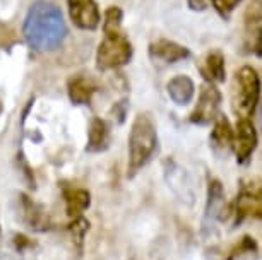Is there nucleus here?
<instances>
[{
	"instance_id": "11",
	"label": "nucleus",
	"mask_w": 262,
	"mask_h": 260,
	"mask_svg": "<svg viewBox=\"0 0 262 260\" xmlns=\"http://www.w3.org/2000/svg\"><path fill=\"white\" fill-rule=\"evenodd\" d=\"M165 180L171 192L179 197V200L185 205H194L195 192L192 187V181L185 175V170L179 168L173 161H166L165 164Z\"/></svg>"
},
{
	"instance_id": "20",
	"label": "nucleus",
	"mask_w": 262,
	"mask_h": 260,
	"mask_svg": "<svg viewBox=\"0 0 262 260\" xmlns=\"http://www.w3.org/2000/svg\"><path fill=\"white\" fill-rule=\"evenodd\" d=\"M69 229H71L74 245L77 247L79 252H82L84 238H86V233H88V229H90V221H88L86 218H82V216H79V218H74V221L71 223Z\"/></svg>"
},
{
	"instance_id": "5",
	"label": "nucleus",
	"mask_w": 262,
	"mask_h": 260,
	"mask_svg": "<svg viewBox=\"0 0 262 260\" xmlns=\"http://www.w3.org/2000/svg\"><path fill=\"white\" fill-rule=\"evenodd\" d=\"M226 212V195L223 183L216 178L207 181V194H206V207L204 218H202V233L211 234L214 231L216 223L225 221Z\"/></svg>"
},
{
	"instance_id": "17",
	"label": "nucleus",
	"mask_w": 262,
	"mask_h": 260,
	"mask_svg": "<svg viewBox=\"0 0 262 260\" xmlns=\"http://www.w3.org/2000/svg\"><path fill=\"white\" fill-rule=\"evenodd\" d=\"M166 92L170 100L179 106H185L194 100L195 84L189 76H175L168 81Z\"/></svg>"
},
{
	"instance_id": "14",
	"label": "nucleus",
	"mask_w": 262,
	"mask_h": 260,
	"mask_svg": "<svg viewBox=\"0 0 262 260\" xmlns=\"http://www.w3.org/2000/svg\"><path fill=\"white\" fill-rule=\"evenodd\" d=\"M98 91L96 82L91 77L84 76V74H77L72 76L67 81V94L72 105L82 106V105H90L95 92Z\"/></svg>"
},
{
	"instance_id": "1",
	"label": "nucleus",
	"mask_w": 262,
	"mask_h": 260,
	"mask_svg": "<svg viewBox=\"0 0 262 260\" xmlns=\"http://www.w3.org/2000/svg\"><path fill=\"white\" fill-rule=\"evenodd\" d=\"M67 24L62 11L50 0H34L24 19V40L36 52H53L66 41Z\"/></svg>"
},
{
	"instance_id": "2",
	"label": "nucleus",
	"mask_w": 262,
	"mask_h": 260,
	"mask_svg": "<svg viewBox=\"0 0 262 260\" xmlns=\"http://www.w3.org/2000/svg\"><path fill=\"white\" fill-rule=\"evenodd\" d=\"M158 147L156 124L149 113H139L128 134V178L149 163Z\"/></svg>"
},
{
	"instance_id": "15",
	"label": "nucleus",
	"mask_w": 262,
	"mask_h": 260,
	"mask_svg": "<svg viewBox=\"0 0 262 260\" xmlns=\"http://www.w3.org/2000/svg\"><path fill=\"white\" fill-rule=\"evenodd\" d=\"M149 57L155 62L175 63L190 57L189 48L171 40H156L149 45Z\"/></svg>"
},
{
	"instance_id": "18",
	"label": "nucleus",
	"mask_w": 262,
	"mask_h": 260,
	"mask_svg": "<svg viewBox=\"0 0 262 260\" xmlns=\"http://www.w3.org/2000/svg\"><path fill=\"white\" fill-rule=\"evenodd\" d=\"M62 197L66 202V212L69 218H79L91 205V194L86 188L79 187H63Z\"/></svg>"
},
{
	"instance_id": "23",
	"label": "nucleus",
	"mask_w": 262,
	"mask_h": 260,
	"mask_svg": "<svg viewBox=\"0 0 262 260\" xmlns=\"http://www.w3.org/2000/svg\"><path fill=\"white\" fill-rule=\"evenodd\" d=\"M113 115L117 116L120 124H122L123 120H125V115H127V100L115 103V106H113Z\"/></svg>"
},
{
	"instance_id": "21",
	"label": "nucleus",
	"mask_w": 262,
	"mask_h": 260,
	"mask_svg": "<svg viewBox=\"0 0 262 260\" xmlns=\"http://www.w3.org/2000/svg\"><path fill=\"white\" fill-rule=\"evenodd\" d=\"M123 12L120 7H108L105 11V21H103V31L105 33H115L120 31Z\"/></svg>"
},
{
	"instance_id": "13",
	"label": "nucleus",
	"mask_w": 262,
	"mask_h": 260,
	"mask_svg": "<svg viewBox=\"0 0 262 260\" xmlns=\"http://www.w3.org/2000/svg\"><path fill=\"white\" fill-rule=\"evenodd\" d=\"M260 34H262V9L260 0H254L245 12V38L250 52L260 55Z\"/></svg>"
},
{
	"instance_id": "10",
	"label": "nucleus",
	"mask_w": 262,
	"mask_h": 260,
	"mask_svg": "<svg viewBox=\"0 0 262 260\" xmlns=\"http://www.w3.org/2000/svg\"><path fill=\"white\" fill-rule=\"evenodd\" d=\"M69 16L79 29L95 31L101 22V14L96 0H67Z\"/></svg>"
},
{
	"instance_id": "8",
	"label": "nucleus",
	"mask_w": 262,
	"mask_h": 260,
	"mask_svg": "<svg viewBox=\"0 0 262 260\" xmlns=\"http://www.w3.org/2000/svg\"><path fill=\"white\" fill-rule=\"evenodd\" d=\"M235 223L238 224L247 218L260 219L262 216V194L254 183L242 185L235 202Z\"/></svg>"
},
{
	"instance_id": "25",
	"label": "nucleus",
	"mask_w": 262,
	"mask_h": 260,
	"mask_svg": "<svg viewBox=\"0 0 262 260\" xmlns=\"http://www.w3.org/2000/svg\"><path fill=\"white\" fill-rule=\"evenodd\" d=\"M192 11H204L207 7V0H187Z\"/></svg>"
},
{
	"instance_id": "19",
	"label": "nucleus",
	"mask_w": 262,
	"mask_h": 260,
	"mask_svg": "<svg viewBox=\"0 0 262 260\" xmlns=\"http://www.w3.org/2000/svg\"><path fill=\"white\" fill-rule=\"evenodd\" d=\"M110 146V130H108V124L100 116H95L90 124V130H88V144L86 153H103Z\"/></svg>"
},
{
	"instance_id": "16",
	"label": "nucleus",
	"mask_w": 262,
	"mask_h": 260,
	"mask_svg": "<svg viewBox=\"0 0 262 260\" xmlns=\"http://www.w3.org/2000/svg\"><path fill=\"white\" fill-rule=\"evenodd\" d=\"M199 72L204 77L206 82L211 84H217V82H225L226 79V65L225 57L220 50L207 52L204 58L199 63Z\"/></svg>"
},
{
	"instance_id": "4",
	"label": "nucleus",
	"mask_w": 262,
	"mask_h": 260,
	"mask_svg": "<svg viewBox=\"0 0 262 260\" xmlns=\"http://www.w3.org/2000/svg\"><path fill=\"white\" fill-rule=\"evenodd\" d=\"M236 106L244 119L254 116L260 100V77L254 67L244 65L235 74Z\"/></svg>"
},
{
	"instance_id": "24",
	"label": "nucleus",
	"mask_w": 262,
	"mask_h": 260,
	"mask_svg": "<svg viewBox=\"0 0 262 260\" xmlns=\"http://www.w3.org/2000/svg\"><path fill=\"white\" fill-rule=\"evenodd\" d=\"M14 245H16L17 253H21V252H24V248L31 247L33 243L29 242V238H26L24 234H14Z\"/></svg>"
},
{
	"instance_id": "26",
	"label": "nucleus",
	"mask_w": 262,
	"mask_h": 260,
	"mask_svg": "<svg viewBox=\"0 0 262 260\" xmlns=\"http://www.w3.org/2000/svg\"><path fill=\"white\" fill-rule=\"evenodd\" d=\"M0 260H21L16 253H0Z\"/></svg>"
},
{
	"instance_id": "6",
	"label": "nucleus",
	"mask_w": 262,
	"mask_h": 260,
	"mask_svg": "<svg viewBox=\"0 0 262 260\" xmlns=\"http://www.w3.org/2000/svg\"><path fill=\"white\" fill-rule=\"evenodd\" d=\"M221 105V92L216 87V84L211 82H204L199 92V100L190 113V122L197 125H207L212 120H216L217 110Z\"/></svg>"
},
{
	"instance_id": "12",
	"label": "nucleus",
	"mask_w": 262,
	"mask_h": 260,
	"mask_svg": "<svg viewBox=\"0 0 262 260\" xmlns=\"http://www.w3.org/2000/svg\"><path fill=\"white\" fill-rule=\"evenodd\" d=\"M233 139H235V132L231 129L230 120L225 115H217L214 120V127H212L209 135L211 149L220 158H226L233 151Z\"/></svg>"
},
{
	"instance_id": "28",
	"label": "nucleus",
	"mask_w": 262,
	"mask_h": 260,
	"mask_svg": "<svg viewBox=\"0 0 262 260\" xmlns=\"http://www.w3.org/2000/svg\"><path fill=\"white\" fill-rule=\"evenodd\" d=\"M0 113H2V101H0Z\"/></svg>"
},
{
	"instance_id": "9",
	"label": "nucleus",
	"mask_w": 262,
	"mask_h": 260,
	"mask_svg": "<svg viewBox=\"0 0 262 260\" xmlns=\"http://www.w3.org/2000/svg\"><path fill=\"white\" fill-rule=\"evenodd\" d=\"M257 147V130L254 122L250 119H244L240 116L236 122V132L233 139V149L236 153V161L240 164H247L252 159Z\"/></svg>"
},
{
	"instance_id": "27",
	"label": "nucleus",
	"mask_w": 262,
	"mask_h": 260,
	"mask_svg": "<svg viewBox=\"0 0 262 260\" xmlns=\"http://www.w3.org/2000/svg\"><path fill=\"white\" fill-rule=\"evenodd\" d=\"M0 242H2V228H0Z\"/></svg>"
},
{
	"instance_id": "7",
	"label": "nucleus",
	"mask_w": 262,
	"mask_h": 260,
	"mask_svg": "<svg viewBox=\"0 0 262 260\" xmlns=\"http://www.w3.org/2000/svg\"><path fill=\"white\" fill-rule=\"evenodd\" d=\"M17 202H19V216L21 221L29 229L38 233H45L52 229V219L48 216L47 209L41 204L36 202L34 199H31L26 194H19L17 195Z\"/></svg>"
},
{
	"instance_id": "3",
	"label": "nucleus",
	"mask_w": 262,
	"mask_h": 260,
	"mask_svg": "<svg viewBox=\"0 0 262 260\" xmlns=\"http://www.w3.org/2000/svg\"><path fill=\"white\" fill-rule=\"evenodd\" d=\"M134 48L122 31L105 33L96 50V67L100 70H113L130 62Z\"/></svg>"
},
{
	"instance_id": "22",
	"label": "nucleus",
	"mask_w": 262,
	"mask_h": 260,
	"mask_svg": "<svg viewBox=\"0 0 262 260\" xmlns=\"http://www.w3.org/2000/svg\"><path fill=\"white\" fill-rule=\"evenodd\" d=\"M240 2H242V0H211L214 11L225 19L231 16V12L235 11L236 6H238Z\"/></svg>"
}]
</instances>
